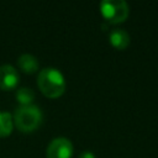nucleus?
<instances>
[{
    "mask_svg": "<svg viewBox=\"0 0 158 158\" xmlns=\"http://www.w3.org/2000/svg\"><path fill=\"white\" fill-rule=\"evenodd\" d=\"M16 99L20 104V106L22 105H32L33 100H35V91L28 88V86H21L16 90Z\"/></svg>",
    "mask_w": 158,
    "mask_h": 158,
    "instance_id": "1a4fd4ad",
    "label": "nucleus"
},
{
    "mask_svg": "<svg viewBox=\"0 0 158 158\" xmlns=\"http://www.w3.org/2000/svg\"><path fill=\"white\" fill-rule=\"evenodd\" d=\"M17 65L25 73H35L38 69V59L30 53H23L17 58Z\"/></svg>",
    "mask_w": 158,
    "mask_h": 158,
    "instance_id": "0eeeda50",
    "label": "nucleus"
},
{
    "mask_svg": "<svg viewBox=\"0 0 158 158\" xmlns=\"http://www.w3.org/2000/svg\"><path fill=\"white\" fill-rule=\"evenodd\" d=\"M14 130L12 115L7 111H0V137L9 136Z\"/></svg>",
    "mask_w": 158,
    "mask_h": 158,
    "instance_id": "6e6552de",
    "label": "nucleus"
},
{
    "mask_svg": "<svg viewBox=\"0 0 158 158\" xmlns=\"http://www.w3.org/2000/svg\"><path fill=\"white\" fill-rule=\"evenodd\" d=\"M109 41H110V44L117 49H125L127 48V46L130 44V35L126 30L123 28H120V27H116V28H112L109 33Z\"/></svg>",
    "mask_w": 158,
    "mask_h": 158,
    "instance_id": "423d86ee",
    "label": "nucleus"
},
{
    "mask_svg": "<svg viewBox=\"0 0 158 158\" xmlns=\"http://www.w3.org/2000/svg\"><path fill=\"white\" fill-rule=\"evenodd\" d=\"M37 84L47 98H59L65 90V79L63 73L54 67H46L37 75Z\"/></svg>",
    "mask_w": 158,
    "mask_h": 158,
    "instance_id": "f257e3e1",
    "label": "nucleus"
},
{
    "mask_svg": "<svg viewBox=\"0 0 158 158\" xmlns=\"http://www.w3.org/2000/svg\"><path fill=\"white\" fill-rule=\"evenodd\" d=\"M100 12L109 23H120L127 19L130 7L125 0H102Z\"/></svg>",
    "mask_w": 158,
    "mask_h": 158,
    "instance_id": "7ed1b4c3",
    "label": "nucleus"
},
{
    "mask_svg": "<svg viewBox=\"0 0 158 158\" xmlns=\"http://www.w3.org/2000/svg\"><path fill=\"white\" fill-rule=\"evenodd\" d=\"M73 143L67 137L53 138L46 151L47 158H72L73 156Z\"/></svg>",
    "mask_w": 158,
    "mask_h": 158,
    "instance_id": "20e7f679",
    "label": "nucleus"
},
{
    "mask_svg": "<svg viewBox=\"0 0 158 158\" xmlns=\"http://www.w3.org/2000/svg\"><path fill=\"white\" fill-rule=\"evenodd\" d=\"M79 158H96V157H95V154H94L93 152H90V151H84V152H81V153L79 154Z\"/></svg>",
    "mask_w": 158,
    "mask_h": 158,
    "instance_id": "9d476101",
    "label": "nucleus"
},
{
    "mask_svg": "<svg viewBox=\"0 0 158 158\" xmlns=\"http://www.w3.org/2000/svg\"><path fill=\"white\" fill-rule=\"evenodd\" d=\"M14 125L22 132H32L37 130L42 121H43V115L41 109L37 105H22L19 106L14 115Z\"/></svg>",
    "mask_w": 158,
    "mask_h": 158,
    "instance_id": "f03ea898",
    "label": "nucleus"
},
{
    "mask_svg": "<svg viewBox=\"0 0 158 158\" xmlns=\"http://www.w3.org/2000/svg\"><path fill=\"white\" fill-rule=\"evenodd\" d=\"M19 73L11 64L0 65V89L11 90L19 84Z\"/></svg>",
    "mask_w": 158,
    "mask_h": 158,
    "instance_id": "39448f33",
    "label": "nucleus"
}]
</instances>
